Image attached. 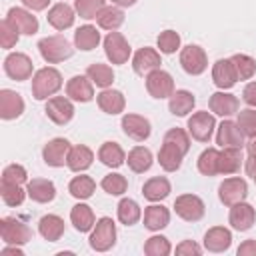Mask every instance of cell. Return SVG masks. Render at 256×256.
I'll return each mask as SVG.
<instances>
[{
  "label": "cell",
  "mask_w": 256,
  "mask_h": 256,
  "mask_svg": "<svg viewBox=\"0 0 256 256\" xmlns=\"http://www.w3.org/2000/svg\"><path fill=\"white\" fill-rule=\"evenodd\" d=\"M216 144L222 148H242L244 146V134H242L240 126L232 120H224L218 126Z\"/></svg>",
  "instance_id": "cell-16"
},
{
  "label": "cell",
  "mask_w": 256,
  "mask_h": 256,
  "mask_svg": "<svg viewBox=\"0 0 256 256\" xmlns=\"http://www.w3.org/2000/svg\"><path fill=\"white\" fill-rule=\"evenodd\" d=\"M182 158H184V152L170 142H164L158 152V162L166 172H176L182 164Z\"/></svg>",
  "instance_id": "cell-32"
},
{
  "label": "cell",
  "mask_w": 256,
  "mask_h": 256,
  "mask_svg": "<svg viewBox=\"0 0 256 256\" xmlns=\"http://www.w3.org/2000/svg\"><path fill=\"white\" fill-rule=\"evenodd\" d=\"M28 180L26 168L20 164H8L2 170V182H10V184H24Z\"/></svg>",
  "instance_id": "cell-51"
},
{
  "label": "cell",
  "mask_w": 256,
  "mask_h": 256,
  "mask_svg": "<svg viewBox=\"0 0 256 256\" xmlns=\"http://www.w3.org/2000/svg\"><path fill=\"white\" fill-rule=\"evenodd\" d=\"M242 160V148H224L218 154V174H236Z\"/></svg>",
  "instance_id": "cell-29"
},
{
  "label": "cell",
  "mask_w": 256,
  "mask_h": 256,
  "mask_svg": "<svg viewBox=\"0 0 256 256\" xmlns=\"http://www.w3.org/2000/svg\"><path fill=\"white\" fill-rule=\"evenodd\" d=\"M176 254H182V256H184V254H188V256H192V254H194V256H200V254H202V248H200L194 240H182V242L176 246Z\"/></svg>",
  "instance_id": "cell-53"
},
{
  "label": "cell",
  "mask_w": 256,
  "mask_h": 256,
  "mask_svg": "<svg viewBox=\"0 0 256 256\" xmlns=\"http://www.w3.org/2000/svg\"><path fill=\"white\" fill-rule=\"evenodd\" d=\"M170 222V210L162 204H152L144 210V226L148 230H162Z\"/></svg>",
  "instance_id": "cell-31"
},
{
  "label": "cell",
  "mask_w": 256,
  "mask_h": 256,
  "mask_svg": "<svg viewBox=\"0 0 256 256\" xmlns=\"http://www.w3.org/2000/svg\"><path fill=\"white\" fill-rule=\"evenodd\" d=\"M126 160H128V166H130L132 172L142 174V172L150 170V166H152V152L148 148H144V146H134L128 152Z\"/></svg>",
  "instance_id": "cell-37"
},
{
  "label": "cell",
  "mask_w": 256,
  "mask_h": 256,
  "mask_svg": "<svg viewBox=\"0 0 256 256\" xmlns=\"http://www.w3.org/2000/svg\"><path fill=\"white\" fill-rule=\"evenodd\" d=\"M212 80H214V84L220 90H228V88H232L236 84L238 76H236V70H234V64H232L230 58L228 60L220 58V60L214 62V66H212Z\"/></svg>",
  "instance_id": "cell-18"
},
{
  "label": "cell",
  "mask_w": 256,
  "mask_h": 256,
  "mask_svg": "<svg viewBox=\"0 0 256 256\" xmlns=\"http://www.w3.org/2000/svg\"><path fill=\"white\" fill-rule=\"evenodd\" d=\"M196 104V98L192 92L188 90H176L172 92L170 96V102H168V110L174 114V116H186L188 112H192Z\"/></svg>",
  "instance_id": "cell-33"
},
{
  "label": "cell",
  "mask_w": 256,
  "mask_h": 256,
  "mask_svg": "<svg viewBox=\"0 0 256 256\" xmlns=\"http://www.w3.org/2000/svg\"><path fill=\"white\" fill-rule=\"evenodd\" d=\"M238 256H256V240H244L238 250H236Z\"/></svg>",
  "instance_id": "cell-55"
},
{
  "label": "cell",
  "mask_w": 256,
  "mask_h": 256,
  "mask_svg": "<svg viewBox=\"0 0 256 256\" xmlns=\"http://www.w3.org/2000/svg\"><path fill=\"white\" fill-rule=\"evenodd\" d=\"M116 244V224L112 218L104 216L94 224V230L90 234V246L96 252H106Z\"/></svg>",
  "instance_id": "cell-3"
},
{
  "label": "cell",
  "mask_w": 256,
  "mask_h": 256,
  "mask_svg": "<svg viewBox=\"0 0 256 256\" xmlns=\"http://www.w3.org/2000/svg\"><path fill=\"white\" fill-rule=\"evenodd\" d=\"M86 76L92 80V84H96V86H100V88H108V86L114 82V72H112V68H110L108 64H100V62L90 64L88 70H86Z\"/></svg>",
  "instance_id": "cell-39"
},
{
  "label": "cell",
  "mask_w": 256,
  "mask_h": 256,
  "mask_svg": "<svg viewBox=\"0 0 256 256\" xmlns=\"http://www.w3.org/2000/svg\"><path fill=\"white\" fill-rule=\"evenodd\" d=\"M94 190H96V182L90 176H74L68 184V192L78 200L90 198L94 194Z\"/></svg>",
  "instance_id": "cell-40"
},
{
  "label": "cell",
  "mask_w": 256,
  "mask_h": 256,
  "mask_svg": "<svg viewBox=\"0 0 256 256\" xmlns=\"http://www.w3.org/2000/svg\"><path fill=\"white\" fill-rule=\"evenodd\" d=\"M246 174L256 182V158L254 156H248L246 158Z\"/></svg>",
  "instance_id": "cell-57"
},
{
  "label": "cell",
  "mask_w": 256,
  "mask_h": 256,
  "mask_svg": "<svg viewBox=\"0 0 256 256\" xmlns=\"http://www.w3.org/2000/svg\"><path fill=\"white\" fill-rule=\"evenodd\" d=\"M68 152H70V142L66 138H54L50 140L44 150H42V158L48 166L52 168H60L68 162Z\"/></svg>",
  "instance_id": "cell-13"
},
{
  "label": "cell",
  "mask_w": 256,
  "mask_h": 256,
  "mask_svg": "<svg viewBox=\"0 0 256 256\" xmlns=\"http://www.w3.org/2000/svg\"><path fill=\"white\" fill-rule=\"evenodd\" d=\"M22 4L30 10H44L50 4V0H22Z\"/></svg>",
  "instance_id": "cell-56"
},
{
  "label": "cell",
  "mask_w": 256,
  "mask_h": 256,
  "mask_svg": "<svg viewBox=\"0 0 256 256\" xmlns=\"http://www.w3.org/2000/svg\"><path fill=\"white\" fill-rule=\"evenodd\" d=\"M246 146H248V156H254V158H256V136L250 138V142H248Z\"/></svg>",
  "instance_id": "cell-59"
},
{
  "label": "cell",
  "mask_w": 256,
  "mask_h": 256,
  "mask_svg": "<svg viewBox=\"0 0 256 256\" xmlns=\"http://www.w3.org/2000/svg\"><path fill=\"white\" fill-rule=\"evenodd\" d=\"M254 220H256V212H254V208H252L250 204H246V202H238V204H234V206L230 208L228 222L232 224L234 230H238V232H246V230L252 228Z\"/></svg>",
  "instance_id": "cell-20"
},
{
  "label": "cell",
  "mask_w": 256,
  "mask_h": 256,
  "mask_svg": "<svg viewBox=\"0 0 256 256\" xmlns=\"http://www.w3.org/2000/svg\"><path fill=\"white\" fill-rule=\"evenodd\" d=\"M218 196L220 202L226 206H234L238 202H244V198L248 196V184L244 178H226L220 186H218Z\"/></svg>",
  "instance_id": "cell-8"
},
{
  "label": "cell",
  "mask_w": 256,
  "mask_h": 256,
  "mask_svg": "<svg viewBox=\"0 0 256 256\" xmlns=\"http://www.w3.org/2000/svg\"><path fill=\"white\" fill-rule=\"evenodd\" d=\"M98 160L104 164V166H110V168H118L124 164L126 160V154L122 150V146L118 142H104L98 150Z\"/></svg>",
  "instance_id": "cell-34"
},
{
  "label": "cell",
  "mask_w": 256,
  "mask_h": 256,
  "mask_svg": "<svg viewBox=\"0 0 256 256\" xmlns=\"http://www.w3.org/2000/svg\"><path fill=\"white\" fill-rule=\"evenodd\" d=\"M18 36H20V32L4 18V20L0 22V44H2V48H12V46H16Z\"/></svg>",
  "instance_id": "cell-52"
},
{
  "label": "cell",
  "mask_w": 256,
  "mask_h": 256,
  "mask_svg": "<svg viewBox=\"0 0 256 256\" xmlns=\"http://www.w3.org/2000/svg\"><path fill=\"white\" fill-rule=\"evenodd\" d=\"M180 64H182V68H184L186 74L198 76V74H202V72L206 70L208 58H206V52H204L200 46L188 44V46H184L182 52H180Z\"/></svg>",
  "instance_id": "cell-7"
},
{
  "label": "cell",
  "mask_w": 256,
  "mask_h": 256,
  "mask_svg": "<svg viewBox=\"0 0 256 256\" xmlns=\"http://www.w3.org/2000/svg\"><path fill=\"white\" fill-rule=\"evenodd\" d=\"M218 150L216 148H206L198 156V170L204 176H216L218 174Z\"/></svg>",
  "instance_id": "cell-43"
},
{
  "label": "cell",
  "mask_w": 256,
  "mask_h": 256,
  "mask_svg": "<svg viewBox=\"0 0 256 256\" xmlns=\"http://www.w3.org/2000/svg\"><path fill=\"white\" fill-rule=\"evenodd\" d=\"M104 52H106V58L112 62V64H126L128 58H130V44L128 40L120 34V32H108V36L104 38Z\"/></svg>",
  "instance_id": "cell-5"
},
{
  "label": "cell",
  "mask_w": 256,
  "mask_h": 256,
  "mask_svg": "<svg viewBox=\"0 0 256 256\" xmlns=\"http://www.w3.org/2000/svg\"><path fill=\"white\" fill-rule=\"evenodd\" d=\"M24 112V100L18 92L14 90H0V118L4 120H14Z\"/></svg>",
  "instance_id": "cell-19"
},
{
  "label": "cell",
  "mask_w": 256,
  "mask_h": 256,
  "mask_svg": "<svg viewBox=\"0 0 256 256\" xmlns=\"http://www.w3.org/2000/svg\"><path fill=\"white\" fill-rule=\"evenodd\" d=\"M158 48L162 54H174L180 48V34L174 30H164L158 36Z\"/></svg>",
  "instance_id": "cell-49"
},
{
  "label": "cell",
  "mask_w": 256,
  "mask_h": 256,
  "mask_svg": "<svg viewBox=\"0 0 256 256\" xmlns=\"http://www.w3.org/2000/svg\"><path fill=\"white\" fill-rule=\"evenodd\" d=\"M6 20H8L20 34L32 36V34L38 32V20H36V16H32V12H28V10H24V8H10Z\"/></svg>",
  "instance_id": "cell-17"
},
{
  "label": "cell",
  "mask_w": 256,
  "mask_h": 256,
  "mask_svg": "<svg viewBox=\"0 0 256 256\" xmlns=\"http://www.w3.org/2000/svg\"><path fill=\"white\" fill-rule=\"evenodd\" d=\"M38 232L42 234L44 240L56 242V240H60L62 234H64V220H62L60 216H56V214H46V216H42L40 222H38Z\"/></svg>",
  "instance_id": "cell-28"
},
{
  "label": "cell",
  "mask_w": 256,
  "mask_h": 256,
  "mask_svg": "<svg viewBox=\"0 0 256 256\" xmlns=\"http://www.w3.org/2000/svg\"><path fill=\"white\" fill-rule=\"evenodd\" d=\"M174 210H176V214L182 220H186V222H198L204 216L206 206H204L202 198H198L196 194H182V196H178L174 200Z\"/></svg>",
  "instance_id": "cell-6"
},
{
  "label": "cell",
  "mask_w": 256,
  "mask_h": 256,
  "mask_svg": "<svg viewBox=\"0 0 256 256\" xmlns=\"http://www.w3.org/2000/svg\"><path fill=\"white\" fill-rule=\"evenodd\" d=\"M232 64H234V70H236V76L238 80H250L256 72V60L248 54H234L232 58Z\"/></svg>",
  "instance_id": "cell-42"
},
{
  "label": "cell",
  "mask_w": 256,
  "mask_h": 256,
  "mask_svg": "<svg viewBox=\"0 0 256 256\" xmlns=\"http://www.w3.org/2000/svg\"><path fill=\"white\" fill-rule=\"evenodd\" d=\"M46 116L58 124V126H64L72 120L74 116V104L70 102V98H64V96H50L48 102H46V108H44Z\"/></svg>",
  "instance_id": "cell-10"
},
{
  "label": "cell",
  "mask_w": 256,
  "mask_h": 256,
  "mask_svg": "<svg viewBox=\"0 0 256 256\" xmlns=\"http://www.w3.org/2000/svg\"><path fill=\"white\" fill-rule=\"evenodd\" d=\"M92 160H94V154L88 146L84 144H78V146H72L70 152H68V168L72 172H84L92 166Z\"/></svg>",
  "instance_id": "cell-27"
},
{
  "label": "cell",
  "mask_w": 256,
  "mask_h": 256,
  "mask_svg": "<svg viewBox=\"0 0 256 256\" xmlns=\"http://www.w3.org/2000/svg\"><path fill=\"white\" fill-rule=\"evenodd\" d=\"M216 128V120L210 112H196L188 118V132L198 142H208Z\"/></svg>",
  "instance_id": "cell-12"
},
{
  "label": "cell",
  "mask_w": 256,
  "mask_h": 256,
  "mask_svg": "<svg viewBox=\"0 0 256 256\" xmlns=\"http://www.w3.org/2000/svg\"><path fill=\"white\" fill-rule=\"evenodd\" d=\"M2 254H16V256H22L24 252L16 246V244H12V246H6V248H2Z\"/></svg>",
  "instance_id": "cell-58"
},
{
  "label": "cell",
  "mask_w": 256,
  "mask_h": 256,
  "mask_svg": "<svg viewBox=\"0 0 256 256\" xmlns=\"http://www.w3.org/2000/svg\"><path fill=\"white\" fill-rule=\"evenodd\" d=\"M100 186H102L104 192H108V194H112V196H120V194L126 192V188H128V180H126L122 174L114 172V174L104 176L102 182H100Z\"/></svg>",
  "instance_id": "cell-45"
},
{
  "label": "cell",
  "mask_w": 256,
  "mask_h": 256,
  "mask_svg": "<svg viewBox=\"0 0 256 256\" xmlns=\"http://www.w3.org/2000/svg\"><path fill=\"white\" fill-rule=\"evenodd\" d=\"M232 244V232L224 226H214L204 234V248L208 252H226Z\"/></svg>",
  "instance_id": "cell-22"
},
{
  "label": "cell",
  "mask_w": 256,
  "mask_h": 256,
  "mask_svg": "<svg viewBox=\"0 0 256 256\" xmlns=\"http://www.w3.org/2000/svg\"><path fill=\"white\" fill-rule=\"evenodd\" d=\"M160 64H162L160 54L154 48H148V46L140 48L132 58V68L138 76H148L152 70H158Z\"/></svg>",
  "instance_id": "cell-15"
},
{
  "label": "cell",
  "mask_w": 256,
  "mask_h": 256,
  "mask_svg": "<svg viewBox=\"0 0 256 256\" xmlns=\"http://www.w3.org/2000/svg\"><path fill=\"white\" fill-rule=\"evenodd\" d=\"M0 236L6 244H16V246H22L26 242L32 240V230L18 218H12V216H6L0 220Z\"/></svg>",
  "instance_id": "cell-4"
},
{
  "label": "cell",
  "mask_w": 256,
  "mask_h": 256,
  "mask_svg": "<svg viewBox=\"0 0 256 256\" xmlns=\"http://www.w3.org/2000/svg\"><path fill=\"white\" fill-rule=\"evenodd\" d=\"M242 98L248 106H254L256 108V82H248L242 90Z\"/></svg>",
  "instance_id": "cell-54"
},
{
  "label": "cell",
  "mask_w": 256,
  "mask_h": 256,
  "mask_svg": "<svg viewBox=\"0 0 256 256\" xmlns=\"http://www.w3.org/2000/svg\"><path fill=\"white\" fill-rule=\"evenodd\" d=\"M164 142H170V144L178 146L184 154L190 150V136H188L182 128H170V130L164 134Z\"/></svg>",
  "instance_id": "cell-50"
},
{
  "label": "cell",
  "mask_w": 256,
  "mask_h": 256,
  "mask_svg": "<svg viewBox=\"0 0 256 256\" xmlns=\"http://www.w3.org/2000/svg\"><path fill=\"white\" fill-rule=\"evenodd\" d=\"M0 194L4 204L8 206H20L24 202V196L28 194L26 190H22V184H10V182H2L0 184Z\"/></svg>",
  "instance_id": "cell-44"
},
{
  "label": "cell",
  "mask_w": 256,
  "mask_h": 256,
  "mask_svg": "<svg viewBox=\"0 0 256 256\" xmlns=\"http://www.w3.org/2000/svg\"><path fill=\"white\" fill-rule=\"evenodd\" d=\"M38 50H40V56L48 62V64H58V62H64L72 56L74 48L72 44L60 36V34H54V36H46L38 42Z\"/></svg>",
  "instance_id": "cell-2"
},
{
  "label": "cell",
  "mask_w": 256,
  "mask_h": 256,
  "mask_svg": "<svg viewBox=\"0 0 256 256\" xmlns=\"http://www.w3.org/2000/svg\"><path fill=\"white\" fill-rule=\"evenodd\" d=\"M170 252H172V246L164 236H150L144 244V254L148 256H168Z\"/></svg>",
  "instance_id": "cell-46"
},
{
  "label": "cell",
  "mask_w": 256,
  "mask_h": 256,
  "mask_svg": "<svg viewBox=\"0 0 256 256\" xmlns=\"http://www.w3.org/2000/svg\"><path fill=\"white\" fill-rule=\"evenodd\" d=\"M60 88H62V74L52 66L40 68L32 78V96L36 100H46L48 96L56 94Z\"/></svg>",
  "instance_id": "cell-1"
},
{
  "label": "cell",
  "mask_w": 256,
  "mask_h": 256,
  "mask_svg": "<svg viewBox=\"0 0 256 256\" xmlns=\"http://www.w3.org/2000/svg\"><path fill=\"white\" fill-rule=\"evenodd\" d=\"M112 4L126 8V6H134V4H136V0H112Z\"/></svg>",
  "instance_id": "cell-60"
},
{
  "label": "cell",
  "mask_w": 256,
  "mask_h": 256,
  "mask_svg": "<svg viewBox=\"0 0 256 256\" xmlns=\"http://www.w3.org/2000/svg\"><path fill=\"white\" fill-rule=\"evenodd\" d=\"M146 90L152 98H170L172 92H174V80L168 72L164 70H152L148 76H146Z\"/></svg>",
  "instance_id": "cell-9"
},
{
  "label": "cell",
  "mask_w": 256,
  "mask_h": 256,
  "mask_svg": "<svg viewBox=\"0 0 256 256\" xmlns=\"http://www.w3.org/2000/svg\"><path fill=\"white\" fill-rule=\"evenodd\" d=\"M32 70H34L32 60H30L26 54H22V52H12V54H8L6 60H4V72H6L12 80H18V82L28 80V78L32 76Z\"/></svg>",
  "instance_id": "cell-11"
},
{
  "label": "cell",
  "mask_w": 256,
  "mask_h": 256,
  "mask_svg": "<svg viewBox=\"0 0 256 256\" xmlns=\"http://www.w3.org/2000/svg\"><path fill=\"white\" fill-rule=\"evenodd\" d=\"M208 104H210V110H212L214 114L224 116V118L236 114L238 108H240L238 98H236L234 94H228V92H214V94L210 96V102H208Z\"/></svg>",
  "instance_id": "cell-24"
},
{
  "label": "cell",
  "mask_w": 256,
  "mask_h": 256,
  "mask_svg": "<svg viewBox=\"0 0 256 256\" xmlns=\"http://www.w3.org/2000/svg\"><path fill=\"white\" fill-rule=\"evenodd\" d=\"M122 130L128 138H132L136 142H144L152 132L148 118H144L140 114H124L122 116Z\"/></svg>",
  "instance_id": "cell-14"
},
{
  "label": "cell",
  "mask_w": 256,
  "mask_h": 256,
  "mask_svg": "<svg viewBox=\"0 0 256 256\" xmlns=\"http://www.w3.org/2000/svg\"><path fill=\"white\" fill-rule=\"evenodd\" d=\"M48 24L56 30H66L74 24V10L66 2H58L48 10Z\"/></svg>",
  "instance_id": "cell-25"
},
{
  "label": "cell",
  "mask_w": 256,
  "mask_h": 256,
  "mask_svg": "<svg viewBox=\"0 0 256 256\" xmlns=\"http://www.w3.org/2000/svg\"><path fill=\"white\" fill-rule=\"evenodd\" d=\"M98 106L102 112L106 114H120L126 106V100H124V94L120 90H110V88H104L100 94H98Z\"/></svg>",
  "instance_id": "cell-26"
},
{
  "label": "cell",
  "mask_w": 256,
  "mask_h": 256,
  "mask_svg": "<svg viewBox=\"0 0 256 256\" xmlns=\"http://www.w3.org/2000/svg\"><path fill=\"white\" fill-rule=\"evenodd\" d=\"M74 6L82 18L90 20V18H96L100 14V10L106 6V0H76Z\"/></svg>",
  "instance_id": "cell-48"
},
{
  "label": "cell",
  "mask_w": 256,
  "mask_h": 256,
  "mask_svg": "<svg viewBox=\"0 0 256 256\" xmlns=\"http://www.w3.org/2000/svg\"><path fill=\"white\" fill-rule=\"evenodd\" d=\"M26 192L28 196L38 202V204H46V202H52L54 196H56V186L52 180H46V178H32L26 186Z\"/></svg>",
  "instance_id": "cell-23"
},
{
  "label": "cell",
  "mask_w": 256,
  "mask_h": 256,
  "mask_svg": "<svg viewBox=\"0 0 256 256\" xmlns=\"http://www.w3.org/2000/svg\"><path fill=\"white\" fill-rule=\"evenodd\" d=\"M116 212H118V220H120L124 226H132V224H136V222L140 220V216H142L140 206H138L132 198H122V200L118 202Z\"/></svg>",
  "instance_id": "cell-41"
},
{
  "label": "cell",
  "mask_w": 256,
  "mask_h": 256,
  "mask_svg": "<svg viewBox=\"0 0 256 256\" xmlns=\"http://www.w3.org/2000/svg\"><path fill=\"white\" fill-rule=\"evenodd\" d=\"M98 42H100V32L92 24H84V26H80L74 32V44L80 50H86V52L88 50H94L98 46Z\"/></svg>",
  "instance_id": "cell-36"
},
{
  "label": "cell",
  "mask_w": 256,
  "mask_h": 256,
  "mask_svg": "<svg viewBox=\"0 0 256 256\" xmlns=\"http://www.w3.org/2000/svg\"><path fill=\"white\" fill-rule=\"evenodd\" d=\"M236 124L240 126V130H242L244 136L254 138V136H256V110H254V108L240 110V112H238V120H236Z\"/></svg>",
  "instance_id": "cell-47"
},
{
  "label": "cell",
  "mask_w": 256,
  "mask_h": 256,
  "mask_svg": "<svg viewBox=\"0 0 256 256\" xmlns=\"http://www.w3.org/2000/svg\"><path fill=\"white\" fill-rule=\"evenodd\" d=\"M96 22H98L100 28L112 32V30H116V28L122 26V22H124V12H122L118 6H104V8L100 10V14L96 16Z\"/></svg>",
  "instance_id": "cell-38"
},
{
  "label": "cell",
  "mask_w": 256,
  "mask_h": 256,
  "mask_svg": "<svg viewBox=\"0 0 256 256\" xmlns=\"http://www.w3.org/2000/svg\"><path fill=\"white\" fill-rule=\"evenodd\" d=\"M66 96L76 102H90L94 98L92 80L88 76H72L66 84Z\"/></svg>",
  "instance_id": "cell-21"
},
{
  "label": "cell",
  "mask_w": 256,
  "mask_h": 256,
  "mask_svg": "<svg viewBox=\"0 0 256 256\" xmlns=\"http://www.w3.org/2000/svg\"><path fill=\"white\" fill-rule=\"evenodd\" d=\"M70 222L78 232H88L94 228V212L88 204H76L70 210Z\"/></svg>",
  "instance_id": "cell-35"
},
{
  "label": "cell",
  "mask_w": 256,
  "mask_h": 256,
  "mask_svg": "<svg viewBox=\"0 0 256 256\" xmlns=\"http://www.w3.org/2000/svg\"><path fill=\"white\" fill-rule=\"evenodd\" d=\"M142 194H144V198L150 200V202H160V200H164V198L170 194V182H168V178H164V176H154V178L146 180L144 186H142Z\"/></svg>",
  "instance_id": "cell-30"
}]
</instances>
